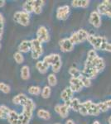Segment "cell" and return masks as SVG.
<instances>
[{
	"instance_id": "6da1fadb",
	"label": "cell",
	"mask_w": 111,
	"mask_h": 124,
	"mask_svg": "<svg viewBox=\"0 0 111 124\" xmlns=\"http://www.w3.org/2000/svg\"><path fill=\"white\" fill-rule=\"evenodd\" d=\"M87 41L92 46L94 51H99L101 48L103 43L107 41L105 37H100V36H94L92 34H89Z\"/></svg>"
},
{
	"instance_id": "7a4b0ae2",
	"label": "cell",
	"mask_w": 111,
	"mask_h": 124,
	"mask_svg": "<svg viewBox=\"0 0 111 124\" xmlns=\"http://www.w3.org/2000/svg\"><path fill=\"white\" fill-rule=\"evenodd\" d=\"M13 20L14 22H16L20 25L23 26V27H27V26L29 25L30 14L23 11H17L14 13Z\"/></svg>"
},
{
	"instance_id": "3957f363",
	"label": "cell",
	"mask_w": 111,
	"mask_h": 124,
	"mask_svg": "<svg viewBox=\"0 0 111 124\" xmlns=\"http://www.w3.org/2000/svg\"><path fill=\"white\" fill-rule=\"evenodd\" d=\"M31 42V51H32V56L33 59H38L43 53V48H42V43L39 41L35 38L30 41Z\"/></svg>"
},
{
	"instance_id": "277c9868",
	"label": "cell",
	"mask_w": 111,
	"mask_h": 124,
	"mask_svg": "<svg viewBox=\"0 0 111 124\" xmlns=\"http://www.w3.org/2000/svg\"><path fill=\"white\" fill-rule=\"evenodd\" d=\"M97 13L100 16L104 15L111 17V0H104L97 6Z\"/></svg>"
},
{
	"instance_id": "5b68a950",
	"label": "cell",
	"mask_w": 111,
	"mask_h": 124,
	"mask_svg": "<svg viewBox=\"0 0 111 124\" xmlns=\"http://www.w3.org/2000/svg\"><path fill=\"white\" fill-rule=\"evenodd\" d=\"M84 67H93L95 68L97 70V71L100 73V71L104 70L105 68V63H104V59L101 57H100L98 55L95 59L92 62H85V66Z\"/></svg>"
},
{
	"instance_id": "8992f818",
	"label": "cell",
	"mask_w": 111,
	"mask_h": 124,
	"mask_svg": "<svg viewBox=\"0 0 111 124\" xmlns=\"http://www.w3.org/2000/svg\"><path fill=\"white\" fill-rule=\"evenodd\" d=\"M37 39L42 44L45 43V42H48V41H49V40H50L49 33H48V31H47V29H46V27H44V26H41V27L37 29Z\"/></svg>"
},
{
	"instance_id": "52a82bcc",
	"label": "cell",
	"mask_w": 111,
	"mask_h": 124,
	"mask_svg": "<svg viewBox=\"0 0 111 124\" xmlns=\"http://www.w3.org/2000/svg\"><path fill=\"white\" fill-rule=\"evenodd\" d=\"M70 13V7L68 5H64L59 7L56 10V17L59 20H66Z\"/></svg>"
},
{
	"instance_id": "ba28073f",
	"label": "cell",
	"mask_w": 111,
	"mask_h": 124,
	"mask_svg": "<svg viewBox=\"0 0 111 124\" xmlns=\"http://www.w3.org/2000/svg\"><path fill=\"white\" fill-rule=\"evenodd\" d=\"M89 22L93 27L95 28H99L101 26V16H100L96 11H94L90 13Z\"/></svg>"
},
{
	"instance_id": "9c48e42d",
	"label": "cell",
	"mask_w": 111,
	"mask_h": 124,
	"mask_svg": "<svg viewBox=\"0 0 111 124\" xmlns=\"http://www.w3.org/2000/svg\"><path fill=\"white\" fill-rule=\"evenodd\" d=\"M83 85L79 78H73L71 77L70 79V88L74 93L80 92L83 89Z\"/></svg>"
},
{
	"instance_id": "30bf717a",
	"label": "cell",
	"mask_w": 111,
	"mask_h": 124,
	"mask_svg": "<svg viewBox=\"0 0 111 124\" xmlns=\"http://www.w3.org/2000/svg\"><path fill=\"white\" fill-rule=\"evenodd\" d=\"M60 61H61V59H60L59 54H51V55H48L44 57L42 61H43V63L45 64V65H46L49 67Z\"/></svg>"
},
{
	"instance_id": "8fae6325",
	"label": "cell",
	"mask_w": 111,
	"mask_h": 124,
	"mask_svg": "<svg viewBox=\"0 0 111 124\" xmlns=\"http://www.w3.org/2000/svg\"><path fill=\"white\" fill-rule=\"evenodd\" d=\"M60 51L63 52H70L74 49V45L70 42L69 38H64L59 41Z\"/></svg>"
},
{
	"instance_id": "7c38bea8",
	"label": "cell",
	"mask_w": 111,
	"mask_h": 124,
	"mask_svg": "<svg viewBox=\"0 0 111 124\" xmlns=\"http://www.w3.org/2000/svg\"><path fill=\"white\" fill-rule=\"evenodd\" d=\"M81 74L84 76L89 78V79H94L98 75L99 72L95 68L93 67H84L83 70L81 71Z\"/></svg>"
},
{
	"instance_id": "4fadbf2b",
	"label": "cell",
	"mask_w": 111,
	"mask_h": 124,
	"mask_svg": "<svg viewBox=\"0 0 111 124\" xmlns=\"http://www.w3.org/2000/svg\"><path fill=\"white\" fill-rule=\"evenodd\" d=\"M69 108H70L64 103V104H62V105H60V104L56 105L54 109H55V111L60 116V117L65 118V117H67L68 114H69Z\"/></svg>"
},
{
	"instance_id": "5bb4252c",
	"label": "cell",
	"mask_w": 111,
	"mask_h": 124,
	"mask_svg": "<svg viewBox=\"0 0 111 124\" xmlns=\"http://www.w3.org/2000/svg\"><path fill=\"white\" fill-rule=\"evenodd\" d=\"M17 50H18V52L20 53H27L28 51H31V42H30V41H27V40L22 41V42L19 44L18 47H17Z\"/></svg>"
},
{
	"instance_id": "9a60e30c",
	"label": "cell",
	"mask_w": 111,
	"mask_h": 124,
	"mask_svg": "<svg viewBox=\"0 0 111 124\" xmlns=\"http://www.w3.org/2000/svg\"><path fill=\"white\" fill-rule=\"evenodd\" d=\"M73 93H74V92L70 89V88L67 87L61 92V93H60V98H61L62 100L66 103V102L71 100V99L73 98Z\"/></svg>"
},
{
	"instance_id": "2e32d148",
	"label": "cell",
	"mask_w": 111,
	"mask_h": 124,
	"mask_svg": "<svg viewBox=\"0 0 111 124\" xmlns=\"http://www.w3.org/2000/svg\"><path fill=\"white\" fill-rule=\"evenodd\" d=\"M28 98L27 95L24 94V93H18L17 95L14 96L13 99V103L14 104H19L22 106H24L27 102Z\"/></svg>"
},
{
	"instance_id": "e0dca14e",
	"label": "cell",
	"mask_w": 111,
	"mask_h": 124,
	"mask_svg": "<svg viewBox=\"0 0 111 124\" xmlns=\"http://www.w3.org/2000/svg\"><path fill=\"white\" fill-rule=\"evenodd\" d=\"M71 5L73 8H85L90 5L89 0H73L71 2Z\"/></svg>"
},
{
	"instance_id": "ac0fdd59",
	"label": "cell",
	"mask_w": 111,
	"mask_h": 124,
	"mask_svg": "<svg viewBox=\"0 0 111 124\" xmlns=\"http://www.w3.org/2000/svg\"><path fill=\"white\" fill-rule=\"evenodd\" d=\"M45 1L43 0H35L34 1V5H33V13L35 14H40L42 13V6L44 5Z\"/></svg>"
},
{
	"instance_id": "d6986e66",
	"label": "cell",
	"mask_w": 111,
	"mask_h": 124,
	"mask_svg": "<svg viewBox=\"0 0 111 124\" xmlns=\"http://www.w3.org/2000/svg\"><path fill=\"white\" fill-rule=\"evenodd\" d=\"M76 35H77V37H78L79 43H82V42H84V41H87L89 34L85 30L80 29L79 31H76Z\"/></svg>"
},
{
	"instance_id": "ffe728a7",
	"label": "cell",
	"mask_w": 111,
	"mask_h": 124,
	"mask_svg": "<svg viewBox=\"0 0 111 124\" xmlns=\"http://www.w3.org/2000/svg\"><path fill=\"white\" fill-rule=\"evenodd\" d=\"M34 1H35V0H27V1H26L23 5V12H26V13H29V14L33 13Z\"/></svg>"
},
{
	"instance_id": "44dd1931",
	"label": "cell",
	"mask_w": 111,
	"mask_h": 124,
	"mask_svg": "<svg viewBox=\"0 0 111 124\" xmlns=\"http://www.w3.org/2000/svg\"><path fill=\"white\" fill-rule=\"evenodd\" d=\"M80 103H81L80 102V99H77V98H72L70 102L69 108L75 112H79V108H80Z\"/></svg>"
},
{
	"instance_id": "7402d4cb",
	"label": "cell",
	"mask_w": 111,
	"mask_h": 124,
	"mask_svg": "<svg viewBox=\"0 0 111 124\" xmlns=\"http://www.w3.org/2000/svg\"><path fill=\"white\" fill-rule=\"evenodd\" d=\"M100 113V111L99 109L97 103H93L91 106H90V109L88 110V115L90 116H98Z\"/></svg>"
},
{
	"instance_id": "603a6c76",
	"label": "cell",
	"mask_w": 111,
	"mask_h": 124,
	"mask_svg": "<svg viewBox=\"0 0 111 124\" xmlns=\"http://www.w3.org/2000/svg\"><path fill=\"white\" fill-rule=\"evenodd\" d=\"M21 78L23 80H27L30 78V69L27 65H23L21 68Z\"/></svg>"
},
{
	"instance_id": "cb8c5ba5",
	"label": "cell",
	"mask_w": 111,
	"mask_h": 124,
	"mask_svg": "<svg viewBox=\"0 0 111 124\" xmlns=\"http://www.w3.org/2000/svg\"><path fill=\"white\" fill-rule=\"evenodd\" d=\"M36 68H37V70L41 74H46V72H47L48 68L49 67H48L46 65H45L42 61H39L37 62V64H36Z\"/></svg>"
},
{
	"instance_id": "d4e9b609",
	"label": "cell",
	"mask_w": 111,
	"mask_h": 124,
	"mask_svg": "<svg viewBox=\"0 0 111 124\" xmlns=\"http://www.w3.org/2000/svg\"><path fill=\"white\" fill-rule=\"evenodd\" d=\"M37 115L40 118L44 119V120H48L51 118V113L45 109H39L37 113Z\"/></svg>"
},
{
	"instance_id": "484cf974",
	"label": "cell",
	"mask_w": 111,
	"mask_h": 124,
	"mask_svg": "<svg viewBox=\"0 0 111 124\" xmlns=\"http://www.w3.org/2000/svg\"><path fill=\"white\" fill-rule=\"evenodd\" d=\"M18 116H19V114L16 113L15 111H13V110H10V112L7 116V120L9 121V123H11L14 121L18 120Z\"/></svg>"
},
{
	"instance_id": "4316f807",
	"label": "cell",
	"mask_w": 111,
	"mask_h": 124,
	"mask_svg": "<svg viewBox=\"0 0 111 124\" xmlns=\"http://www.w3.org/2000/svg\"><path fill=\"white\" fill-rule=\"evenodd\" d=\"M41 88L39 86H31V87L28 89V93L32 95H35L37 96L41 93Z\"/></svg>"
},
{
	"instance_id": "83f0119b",
	"label": "cell",
	"mask_w": 111,
	"mask_h": 124,
	"mask_svg": "<svg viewBox=\"0 0 111 124\" xmlns=\"http://www.w3.org/2000/svg\"><path fill=\"white\" fill-rule=\"evenodd\" d=\"M97 56H98V55H97V53H96V51H94V49H93V50H90V51H88L87 58H86V61H85L92 62Z\"/></svg>"
},
{
	"instance_id": "f1b7e54d",
	"label": "cell",
	"mask_w": 111,
	"mask_h": 124,
	"mask_svg": "<svg viewBox=\"0 0 111 124\" xmlns=\"http://www.w3.org/2000/svg\"><path fill=\"white\" fill-rule=\"evenodd\" d=\"M51 89L50 86H45L42 90V97L43 99H48L51 96Z\"/></svg>"
},
{
	"instance_id": "f546056e",
	"label": "cell",
	"mask_w": 111,
	"mask_h": 124,
	"mask_svg": "<svg viewBox=\"0 0 111 124\" xmlns=\"http://www.w3.org/2000/svg\"><path fill=\"white\" fill-rule=\"evenodd\" d=\"M79 79H80V81H81V83H82V85H83L84 87H86V88L90 87V85H91V79H90L84 76L82 74H81V75L79 77Z\"/></svg>"
},
{
	"instance_id": "4dcf8cb0",
	"label": "cell",
	"mask_w": 111,
	"mask_h": 124,
	"mask_svg": "<svg viewBox=\"0 0 111 124\" xmlns=\"http://www.w3.org/2000/svg\"><path fill=\"white\" fill-rule=\"evenodd\" d=\"M69 74L73 78H79L81 75V71L76 67H71L69 70Z\"/></svg>"
},
{
	"instance_id": "1f68e13d",
	"label": "cell",
	"mask_w": 111,
	"mask_h": 124,
	"mask_svg": "<svg viewBox=\"0 0 111 124\" xmlns=\"http://www.w3.org/2000/svg\"><path fill=\"white\" fill-rule=\"evenodd\" d=\"M47 81H48V85L50 86L56 85V84H57V79H56L55 74H50L47 77Z\"/></svg>"
},
{
	"instance_id": "d6a6232c",
	"label": "cell",
	"mask_w": 111,
	"mask_h": 124,
	"mask_svg": "<svg viewBox=\"0 0 111 124\" xmlns=\"http://www.w3.org/2000/svg\"><path fill=\"white\" fill-rule=\"evenodd\" d=\"M13 58H14V60H15L16 63H17V64H22V63H23V61H24V56L23 55V54L18 52V51L14 53Z\"/></svg>"
},
{
	"instance_id": "836d02e7",
	"label": "cell",
	"mask_w": 111,
	"mask_h": 124,
	"mask_svg": "<svg viewBox=\"0 0 111 124\" xmlns=\"http://www.w3.org/2000/svg\"><path fill=\"white\" fill-rule=\"evenodd\" d=\"M0 91L3 93H9L10 92V86L3 82H0Z\"/></svg>"
},
{
	"instance_id": "e575fe53",
	"label": "cell",
	"mask_w": 111,
	"mask_h": 124,
	"mask_svg": "<svg viewBox=\"0 0 111 124\" xmlns=\"http://www.w3.org/2000/svg\"><path fill=\"white\" fill-rule=\"evenodd\" d=\"M98 107H99V109H100V113H104V112L108 111L109 110V108L107 106L105 101L104 102H100V103H98Z\"/></svg>"
},
{
	"instance_id": "d590c367",
	"label": "cell",
	"mask_w": 111,
	"mask_h": 124,
	"mask_svg": "<svg viewBox=\"0 0 111 124\" xmlns=\"http://www.w3.org/2000/svg\"><path fill=\"white\" fill-rule=\"evenodd\" d=\"M61 66H62V62H61V61L56 62V63H55L54 65H51L52 70H53L54 73H58V72L60 71V68H61Z\"/></svg>"
},
{
	"instance_id": "8d00e7d4",
	"label": "cell",
	"mask_w": 111,
	"mask_h": 124,
	"mask_svg": "<svg viewBox=\"0 0 111 124\" xmlns=\"http://www.w3.org/2000/svg\"><path fill=\"white\" fill-rule=\"evenodd\" d=\"M100 50L101 51H108V52H111V43H109L108 41H105L104 43H103Z\"/></svg>"
},
{
	"instance_id": "74e56055",
	"label": "cell",
	"mask_w": 111,
	"mask_h": 124,
	"mask_svg": "<svg viewBox=\"0 0 111 124\" xmlns=\"http://www.w3.org/2000/svg\"><path fill=\"white\" fill-rule=\"evenodd\" d=\"M69 40L70 41L73 45L75 44H78L79 43V41H78V37H77V35H76V32H73L71 34V36L69 37Z\"/></svg>"
},
{
	"instance_id": "f35d334b",
	"label": "cell",
	"mask_w": 111,
	"mask_h": 124,
	"mask_svg": "<svg viewBox=\"0 0 111 124\" xmlns=\"http://www.w3.org/2000/svg\"><path fill=\"white\" fill-rule=\"evenodd\" d=\"M92 103H93V102L91 100H87V101L84 102V103H81V105L88 111V110L90 109V106H91Z\"/></svg>"
},
{
	"instance_id": "ab89813d",
	"label": "cell",
	"mask_w": 111,
	"mask_h": 124,
	"mask_svg": "<svg viewBox=\"0 0 111 124\" xmlns=\"http://www.w3.org/2000/svg\"><path fill=\"white\" fill-rule=\"evenodd\" d=\"M79 113H80L82 116L88 115V111L81 105V103H80V108H79Z\"/></svg>"
},
{
	"instance_id": "60d3db41",
	"label": "cell",
	"mask_w": 111,
	"mask_h": 124,
	"mask_svg": "<svg viewBox=\"0 0 111 124\" xmlns=\"http://www.w3.org/2000/svg\"><path fill=\"white\" fill-rule=\"evenodd\" d=\"M3 26H4V17L0 13V29H3Z\"/></svg>"
},
{
	"instance_id": "b9f144b4",
	"label": "cell",
	"mask_w": 111,
	"mask_h": 124,
	"mask_svg": "<svg viewBox=\"0 0 111 124\" xmlns=\"http://www.w3.org/2000/svg\"><path fill=\"white\" fill-rule=\"evenodd\" d=\"M7 114L3 111V109L0 108V119H7Z\"/></svg>"
},
{
	"instance_id": "7bdbcfd3",
	"label": "cell",
	"mask_w": 111,
	"mask_h": 124,
	"mask_svg": "<svg viewBox=\"0 0 111 124\" xmlns=\"http://www.w3.org/2000/svg\"><path fill=\"white\" fill-rule=\"evenodd\" d=\"M107 106H108L109 108H111V99H109V100H106L105 101Z\"/></svg>"
},
{
	"instance_id": "ee69618b",
	"label": "cell",
	"mask_w": 111,
	"mask_h": 124,
	"mask_svg": "<svg viewBox=\"0 0 111 124\" xmlns=\"http://www.w3.org/2000/svg\"><path fill=\"white\" fill-rule=\"evenodd\" d=\"M6 4V1H4V0H0V8L3 7Z\"/></svg>"
},
{
	"instance_id": "f6af8a7d",
	"label": "cell",
	"mask_w": 111,
	"mask_h": 124,
	"mask_svg": "<svg viewBox=\"0 0 111 124\" xmlns=\"http://www.w3.org/2000/svg\"><path fill=\"white\" fill-rule=\"evenodd\" d=\"M66 124H76V123H74V121H73V120L69 119V120H67V121L66 122Z\"/></svg>"
},
{
	"instance_id": "bcb514c9",
	"label": "cell",
	"mask_w": 111,
	"mask_h": 124,
	"mask_svg": "<svg viewBox=\"0 0 111 124\" xmlns=\"http://www.w3.org/2000/svg\"><path fill=\"white\" fill-rule=\"evenodd\" d=\"M92 124H100V123L99 121H94Z\"/></svg>"
},
{
	"instance_id": "7dc6e473",
	"label": "cell",
	"mask_w": 111,
	"mask_h": 124,
	"mask_svg": "<svg viewBox=\"0 0 111 124\" xmlns=\"http://www.w3.org/2000/svg\"><path fill=\"white\" fill-rule=\"evenodd\" d=\"M108 122H109V124H111V116L110 117H109V120H108Z\"/></svg>"
},
{
	"instance_id": "c3c4849f",
	"label": "cell",
	"mask_w": 111,
	"mask_h": 124,
	"mask_svg": "<svg viewBox=\"0 0 111 124\" xmlns=\"http://www.w3.org/2000/svg\"><path fill=\"white\" fill-rule=\"evenodd\" d=\"M2 36L3 35H0V41H1V39H2ZM1 47H2V45H1V43H0V49H1Z\"/></svg>"
},
{
	"instance_id": "681fc988",
	"label": "cell",
	"mask_w": 111,
	"mask_h": 124,
	"mask_svg": "<svg viewBox=\"0 0 111 124\" xmlns=\"http://www.w3.org/2000/svg\"><path fill=\"white\" fill-rule=\"evenodd\" d=\"M55 124H60V123H55Z\"/></svg>"
}]
</instances>
